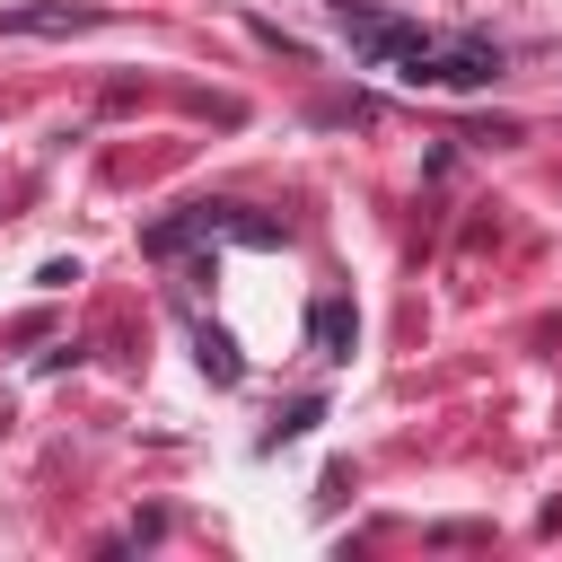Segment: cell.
<instances>
[{"label":"cell","mask_w":562,"mask_h":562,"mask_svg":"<svg viewBox=\"0 0 562 562\" xmlns=\"http://www.w3.org/2000/svg\"><path fill=\"white\" fill-rule=\"evenodd\" d=\"M395 70L413 88H492L501 79V44L492 35H448V44H413Z\"/></svg>","instance_id":"obj_1"},{"label":"cell","mask_w":562,"mask_h":562,"mask_svg":"<svg viewBox=\"0 0 562 562\" xmlns=\"http://www.w3.org/2000/svg\"><path fill=\"white\" fill-rule=\"evenodd\" d=\"M228 220H237V202H193V211L158 220L140 246H149V255H184V246H202V237H228Z\"/></svg>","instance_id":"obj_2"},{"label":"cell","mask_w":562,"mask_h":562,"mask_svg":"<svg viewBox=\"0 0 562 562\" xmlns=\"http://www.w3.org/2000/svg\"><path fill=\"white\" fill-rule=\"evenodd\" d=\"M97 26V9H70V0H26V9H0V35H79Z\"/></svg>","instance_id":"obj_3"},{"label":"cell","mask_w":562,"mask_h":562,"mask_svg":"<svg viewBox=\"0 0 562 562\" xmlns=\"http://www.w3.org/2000/svg\"><path fill=\"white\" fill-rule=\"evenodd\" d=\"M307 325H316V351H325V360H351V307H342V299H316Z\"/></svg>","instance_id":"obj_4"},{"label":"cell","mask_w":562,"mask_h":562,"mask_svg":"<svg viewBox=\"0 0 562 562\" xmlns=\"http://www.w3.org/2000/svg\"><path fill=\"white\" fill-rule=\"evenodd\" d=\"M193 351H202V369H211L220 386H237V378H246V360H237V342H228V334H211V325H202V334H193Z\"/></svg>","instance_id":"obj_5"}]
</instances>
